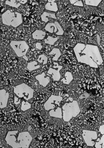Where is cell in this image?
<instances>
[{
	"label": "cell",
	"mask_w": 104,
	"mask_h": 148,
	"mask_svg": "<svg viewBox=\"0 0 104 148\" xmlns=\"http://www.w3.org/2000/svg\"><path fill=\"white\" fill-rule=\"evenodd\" d=\"M74 51L79 62L88 65L92 68H99L103 62L99 47L92 45L78 43Z\"/></svg>",
	"instance_id": "obj_1"
},
{
	"label": "cell",
	"mask_w": 104,
	"mask_h": 148,
	"mask_svg": "<svg viewBox=\"0 0 104 148\" xmlns=\"http://www.w3.org/2000/svg\"><path fill=\"white\" fill-rule=\"evenodd\" d=\"M5 140L7 143L12 148H28L33 138L29 132L14 130L8 132Z\"/></svg>",
	"instance_id": "obj_2"
},
{
	"label": "cell",
	"mask_w": 104,
	"mask_h": 148,
	"mask_svg": "<svg viewBox=\"0 0 104 148\" xmlns=\"http://www.w3.org/2000/svg\"><path fill=\"white\" fill-rule=\"evenodd\" d=\"M62 110L63 119L67 122L69 121L73 117L77 116L81 112L80 107L77 101L65 103L62 107Z\"/></svg>",
	"instance_id": "obj_3"
},
{
	"label": "cell",
	"mask_w": 104,
	"mask_h": 148,
	"mask_svg": "<svg viewBox=\"0 0 104 148\" xmlns=\"http://www.w3.org/2000/svg\"><path fill=\"white\" fill-rule=\"evenodd\" d=\"M3 24L8 26L16 28L23 22L22 15L19 12H12L10 10L6 11L2 15Z\"/></svg>",
	"instance_id": "obj_4"
},
{
	"label": "cell",
	"mask_w": 104,
	"mask_h": 148,
	"mask_svg": "<svg viewBox=\"0 0 104 148\" xmlns=\"http://www.w3.org/2000/svg\"><path fill=\"white\" fill-rule=\"evenodd\" d=\"M14 92L19 98L29 101L34 97V90L25 84H21L14 87Z\"/></svg>",
	"instance_id": "obj_5"
},
{
	"label": "cell",
	"mask_w": 104,
	"mask_h": 148,
	"mask_svg": "<svg viewBox=\"0 0 104 148\" xmlns=\"http://www.w3.org/2000/svg\"><path fill=\"white\" fill-rule=\"evenodd\" d=\"M10 46L17 56L19 57L26 56L29 47L24 41H12Z\"/></svg>",
	"instance_id": "obj_6"
},
{
	"label": "cell",
	"mask_w": 104,
	"mask_h": 148,
	"mask_svg": "<svg viewBox=\"0 0 104 148\" xmlns=\"http://www.w3.org/2000/svg\"><path fill=\"white\" fill-rule=\"evenodd\" d=\"M82 137L87 146L93 147L95 145V142L98 139V133L93 130H83L82 131Z\"/></svg>",
	"instance_id": "obj_7"
},
{
	"label": "cell",
	"mask_w": 104,
	"mask_h": 148,
	"mask_svg": "<svg viewBox=\"0 0 104 148\" xmlns=\"http://www.w3.org/2000/svg\"><path fill=\"white\" fill-rule=\"evenodd\" d=\"M62 100V96L52 95L44 104V108L47 111L55 109L57 106H60Z\"/></svg>",
	"instance_id": "obj_8"
},
{
	"label": "cell",
	"mask_w": 104,
	"mask_h": 148,
	"mask_svg": "<svg viewBox=\"0 0 104 148\" xmlns=\"http://www.w3.org/2000/svg\"><path fill=\"white\" fill-rule=\"evenodd\" d=\"M46 31L51 34H56L59 36L64 34V31L63 28L58 21H55L54 23H49L45 27Z\"/></svg>",
	"instance_id": "obj_9"
},
{
	"label": "cell",
	"mask_w": 104,
	"mask_h": 148,
	"mask_svg": "<svg viewBox=\"0 0 104 148\" xmlns=\"http://www.w3.org/2000/svg\"><path fill=\"white\" fill-rule=\"evenodd\" d=\"M53 68H50L49 69L47 74L52 76V79L54 81H59L61 78L60 71L62 70L63 66H59L56 62L53 63Z\"/></svg>",
	"instance_id": "obj_10"
},
{
	"label": "cell",
	"mask_w": 104,
	"mask_h": 148,
	"mask_svg": "<svg viewBox=\"0 0 104 148\" xmlns=\"http://www.w3.org/2000/svg\"><path fill=\"white\" fill-rule=\"evenodd\" d=\"M9 94L5 89L0 90V108H4L7 106Z\"/></svg>",
	"instance_id": "obj_11"
},
{
	"label": "cell",
	"mask_w": 104,
	"mask_h": 148,
	"mask_svg": "<svg viewBox=\"0 0 104 148\" xmlns=\"http://www.w3.org/2000/svg\"><path fill=\"white\" fill-rule=\"evenodd\" d=\"M36 78L39 82L40 84L44 87H45L50 81V78L49 77L47 76L44 72L37 75Z\"/></svg>",
	"instance_id": "obj_12"
},
{
	"label": "cell",
	"mask_w": 104,
	"mask_h": 148,
	"mask_svg": "<svg viewBox=\"0 0 104 148\" xmlns=\"http://www.w3.org/2000/svg\"><path fill=\"white\" fill-rule=\"evenodd\" d=\"M49 114L51 117L57 118H63L62 108L59 107V106H58L56 109L50 110Z\"/></svg>",
	"instance_id": "obj_13"
},
{
	"label": "cell",
	"mask_w": 104,
	"mask_h": 148,
	"mask_svg": "<svg viewBox=\"0 0 104 148\" xmlns=\"http://www.w3.org/2000/svg\"><path fill=\"white\" fill-rule=\"evenodd\" d=\"M55 0H48V2L46 4L45 8L47 10L53 12H57L58 10V6Z\"/></svg>",
	"instance_id": "obj_14"
},
{
	"label": "cell",
	"mask_w": 104,
	"mask_h": 148,
	"mask_svg": "<svg viewBox=\"0 0 104 148\" xmlns=\"http://www.w3.org/2000/svg\"><path fill=\"white\" fill-rule=\"evenodd\" d=\"M46 32L42 30H37L32 34L34 39L36 40H42L45 38Z\"/></svg>",
	"instance_id": "obj_15"
},
{
	"label": "cell",
	"mask_w": 104,
	"mask_h": 148,
	"mask_svg": "<svg viewBox=\"0 0 104 148\" xmlns=\"http://www.w3.org/2000/svg\"><path fill=\"white\" fill-rule=\"evenodd\" d=\"M49 55L53 56L52 60L53 61H57L62 55V53L59 49L55 48L51 50L49 53Z\"/></svg>",
	"instance_id": "obj_16"
},
{
	"label": "cell",
	"mask_w": 104,
	"mask_h": 148,
	"mask_svg": "<svg viewBox=\"0 0 104 148\" xmlns=\"http://www.w3.org/2000/svg\"><path fill=\"white\" fill-rule=\"evenodd\" d=\"M41 17L42 20L45 23H47L49 21L48 18H54V19L57 18L55 13H49V12H46L42 14Z\"/></svg>",
	"instance_id": "obj_17"
},
{
	"label": "cell",
	"mask_w": 104,
	"mask_h": 148,
	"mask_svg": "<svg viewBox=\"0 0 104 148\" xmlns=\"http://www.w3.org/2000/svg\"><path fill=\"white\" fill-rule=\"evenodd\" d=\"M73 77L72 74L71 72H67L65 74L64 77L62 79V81L64 84H69L72 81Z\"/></svg>",
	"instance_id": "obj_18"
},
{
	"label": "cell",
	"mask_w": 104,
	"mask_h": 148,
	"mask_svg": "<svg viewBox=\"0 0 104 148\" xmlns=\"http://www.w3.org/2000/svg\"><path fill=\"white\" fill-rule=\"evenodd\" d=\"M40 65H39L38 62L36 61H32V62L28 63L27 66V69L30 71H34L36 69H40Z\"/></svg>",
	"instance_id": "obj_19"
},
{
	"label": "cell",
	"mask_w": 104,
	"mask_h": 148,
	"mask_svg": "<svg viewBox=\"0 0 104 148\" xmlns=\"http://www.w3.org/2000/svg\"><path fill=\"white\" fill-rule=\"evenodd\" d=\"M94 146L96 148H104V135H103L101 139H97Z\"/></svg>",
	"instance_id": "obj_20"
},
{
	"label": "cell",
	"mask_w": 104,
	"mask_h": 148,
	"mask_svg": "<svg viewBox=\"0 0 104 148\" xmlns=\"http://www.w3.org/2000/svg\"><path fill=\"white\" fill-rule=\"evenodd\" d=\"M37 61L40 64L45 65L48 61V58L45 54H42L39 56L37 58Z\"/></svg>",
	"instance_id": "obj_21"
},
{
	"label": "cell",
	"mask_w": 104,
	"mask_h": 148,
	"mask_svg": "<svg viewBox=\"0 0 104 148\" xmlns=\"http://www.w3.org/2000/svg\"><path fill=\"white\" fill-rule=\"evenodd\" d=\"M58 38H53L51 36H48V37L44 40V42L50 45H53L58 40Z\"/></svg>",
	"instance_id": "obj_22"
},
{
	"label": "cell",
	"mask_w": 104,
	"mask_h": 148,
	"mask_svg": "<svg viewBox=\"0 0 104 148\" xmlns=\"http://www.w3.org/2000/svg\"><path fill=\"white\" fill-rule=\"evenodd\" d=\"M5 4L7 5L16 8H18L21 5V4L19 2H17V1H15V0H10V1L7 0L5 1Z\"/></svg>",
	"instance_id": "obj_23"
},
{
	"label": "cell",
	"mask_w": 104,
	"mask_h": 148,
	"mask_svg": "<svg viewBox=\"0 0 104 148\" xmlns=\"http://www.w3.org/2000/svg\"><path fill=\"white\" fill-rule=\"evenodd\" d=\"M85 1L87 5L98 6L102 1V0H86Z\"/></svg>",
	"instance_id": "obj_24"
},
{
	"label": "cell",
	"mask_w": 104,
	"mask_h": 148,
	"mask_svg": "<svg viewBox=\"0 0 104 148\" xmlns=\"http://www.w3.org/2000/svg\"><path fill=\"white\" fill-rule=\"evenodd\" d=\"M31 106L29 103L27 101H22L21 103V110L23 111H26L31 108Z\"/></svg>",
	"instance_id": "obj_25"
},
{
	"label": "cell",
	"mask_w": 104,
	"mask_h": 148,
	"mask_svg": "<svg viewBox=\"0 0 104 148\" xmlns=\"http://www.w3.org/2000/svg\"><path fill=\"white\" fill-rule=\"evenodd\" d=\"M70 3L71 4L77 6L83 7V3L82 1L79 0H70Z\"/></svg>",
	"instance_id": "obj_26"
},
{
	"label": "cell",
	"mask_w": 104,
	"mask_h": 148,
	"mask_svg": "<svg viewBox=\"0 0 104 148\" xmlns=\"http://www.w3.org/2000/svg\"><path fill=\"white\" fill-rule=\"evenodd\" d=\"M36 47L38 49L41 50L42 49L43 47L41 43L37 42L36 43Z\"/></svg>",
	"instance_id": "obj_27"
},
{
	"label": "cell",
	"mask_w": 104,
	"mask_h": 148,
	"mask_svg": "<svg viewBox=\"0 0 104 148\" xmlns=\"http://www.w3.org/2000/svg\"><path fill=\"white\" fill-rule=\"evenodd\" d=\"M99 132L102 134V135H104V125H101L99 127Z\"/></svg>",
	"instance_id": "obj_28"
},
{
	"label": "cell",
	"mask_w": 104,
	"mask_h": 148,
	"mask_svg": "<svg viewBox=\"0 0 104 148\" xmlns=\"http://www.w3.org/2000/svg\"><path fill=\"white\" fill-rule=\"evenodd\" d=\"M20 102H21V101H20V100H19V98L16 97H14V104H16V105H19V104H20Z\"/></svg>",
	"instance_id": "obj_29"
},
{
	"label": "cell",
	"mask_w": 104,
	"mask_h": 148,
	"mask_svg": "<svg viewBox=\"0 0 104 148\" xmlns=\"http://www.w3.org/2000/svg\"><path fill=\"white\" fill-rule=\"evenodd\" d=\"M19 1V3H20V4L22 3L23 4L26 3L28 1L27 0H19V1Z\"/></svg>",
	"instance_id": "obj_30"
},
{
	"label": "cell",
	"mask_w": 104,
	"mask_h": 148,
	"mask_svg": "<svg viewBox=\"0 0 104 148\" xmlns=\"http://www.w3.org/2000/svg\"><path fill=\"white\" fill-rule=\"evenodd\" d=\"M97 39H98V40H97V41H98V44H100V36H99V35H97Z\"/></svg>",
	"instance_id": "obj_31"
}]
</instances>
